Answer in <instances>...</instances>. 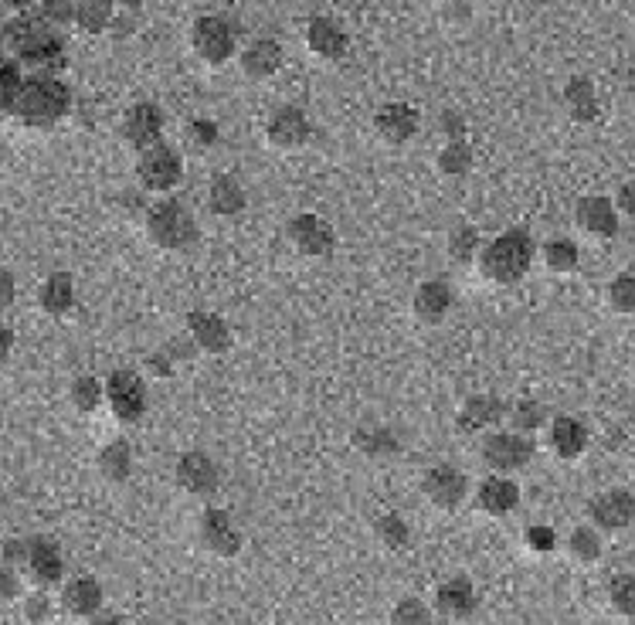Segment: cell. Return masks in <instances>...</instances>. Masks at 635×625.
Instances as JSON below:
<instances>
[{
	"label": "cell",
	"instance_id": "30bf717a",
	"mask_svg": "<svg viewBox=\"0 0 635 625\" xmlns=\"http://www.w3.org/2000/svg\"><path fill=\"white\" fill-rule=\"evenodd\" d=\"M619 221L622 214L615 208V198H605V194H591V198H581L574 204V225L595 242H608V238L619 235Z\"/></svg>",
	"mask_w": 635,
	"mask_h": 625
},
{
	"label": "cell",
	"instance_id": "8992f818",
	"mask_svg": "<svg viewBox=\"0 0 635 625\" xmlns=\"http://www.w3.org/2000/svg\"><path fill=\"white\" fill-rule=\"evenodd\" d=\"M136 181H140V187L147 194L167 198V194L184 181V157H180V150L167 140L140 150L136 153Z\"/></svg>",
	"mask_w": 635,
	"mask_h": 625
},
{
	"label": "cell",
	"instance_id": "7c38bea8",
	"mask_svg": "<svg viewBox=\"0 0 635 625\" xmlns=\"http://www.w3.org/2000/svg\"><path fill=\"white\" fill-rule=\"evenodd\" d=\"M422 493L432 500V507L439 510H459L462 503H466L469 496V476L462 473L459 466H449V462H442V466H432L422 479Z\"/></svg>",
	"mask_w": 635,
	"mask_h": 625
},
{
	"label": "cell",
	"instance_id": "e0dca14e",
	"mask_svg": "<svg viewBox=\"0 0 635 625\" xmlns=\"http://www.w3.org/2000/svg\"><path fill=\"white\" fill-rule=\"evenodd\" d=\"M201 541L208 551H214L218 558H235L242 551V530L235 527L228 510L221 507H208L201 513Z\"/></svg>",
	"mask_w": 635,
	"mask_h": 625
},
{
	"label": "cell",
	"instance_id": "6da1fadb",
	"mask_svg": "<svg viewBox=\"0 0 635 625\" xmlns=\"http://www.w3.org/2000/svg\"><path fill=\"white\" fill-rule=\"evenodd\" d=\"M0 41H4L7 62L21 68L24 75H62L68 65L62 24L38 11L14 14L11 21L0 24Z\"/></svg>",
	"mask_w": 635,
	"mask_h": 625
},
{
	"label": "cell",
	"instance_id": "816d5d0a",
	"mask_svg": "<svg viewBox=\"0 0 635 625\" xmlns=\"http://www.w3.org/2000/svg\"><path fill=\"white\" fill-rule=\"evenodd\" d=\"M14 296H17L14 276H11V272H7V269H0V313H4V310H11Z\"/></svg>",
	"mask_w": 635,
	"mask_h": 625
},
{
	"label": "cell",
	"instance_id": "c3c4849f",
	"mask_svg": "<svg viewBox=\"0 0 635 625\" xmlns=\"http://www.w3.org/2000/svg\"><path fill=\"white\" fill-rule=\"evenodd\" d=\"M17 595H21V575L17 568L0 561V602H14Z\"/></svg>",
	"mask_w": 635,
	"mask_h": 625
},
{
	"label": "cell",
	"instance_id": "11a10c76",
	"mask_svg": "<svg viewBox=\"0 0 635 625\" xmlns=\"http://www.w3.org/2000/svg\"><path fill=\"white\" fill-rule=\"evenodd\" d=\"M89 625H126V622H123V615L113 612V609H99V612L89 619Z\"/></svg>",
	"mask_w": 635,
	"mask_h": 625
},
{
	"label": "cell",
	"instance_id": "83f0119b",
	"mask_svg": "<svg viewBox=\"0 0 635 625\" xmlns=\"http://www.w3.org/2000/svg\"><path fill=\"white\" fill-rule=\"evenodd\" d=\"M248 204V194L235 174H214L208 181V208L218 218H235Z\"/></svg>",
	"mask_w": 635,
	"mask_h": 625
},
{
	"label": "cell",
	"instance_id": "74e56055",
	"mask_svg": "<svg viewBox=\"0 0 635 625\" xmlns=\"http://www.w3.org/2000/svg\"><path fill=\"white\" fill-rule=\"evenodd\" d=\"M479 248H483V238H479V231L473 225H456V228L449 231V255L459 265L476 262Z\"/></svg>",
	"mask_w": 635,
	"mask_h": 625
},
{
	"label": "cell",
	"instance_id": "44dd1931",
	"mask_svg": "<svg viewBox=\"0 0 635 625\" xmlns=\"http://www.w3.org/2000/svg\"><path fill=\"white\" fill-rule=\"evenodd\" d=\"M479 605L476 585L466 575L445 578L439 588H435V612L442 615L445 622L449 619H469Z\"/></svg>",
	"mask_w": 635,
	"mask_h": 625
},
{
	"label": "cell",
	"instance_id": "ba28073f",
	"mask_svg": "<svg viewBox=\"0 0 635 625\" xmlns=\"http://www.w3.org/2000/svg\"><path fill=\"white\" fill-rule=\"evenodd\" d=\"M106 405H109V412L116 415V422H123V425L143 422V415H147V408H150L147 381H143L136 371H130V367H116V371L106 378Z\"/></svg>",
	"mask_w": 635,
	"mask_h": 625
},
{
	"label": "cell",
	"instance_id": "603a6c76",
	"mask_svg": "<svg viewBox=\"0 0 635 625\" xmlns=\"http://www.w3.org/2000/svg\"><path fill=\"white\" fill-rule=\"evenodd\" d=\"M282 58L286 55H282V45L276 38H252L238 51V65H242V72L255 82L272 79L282 68Z\"/></svg>",
	"mask_w": 635,
	"mask_h": 625
},
{
	"label": "cell",
	"instance_id": "ab89813d",
	"mask_svg": "<svg viewBox=\"0 0 635 625\" xmlns=\"http://www.w3.org/2000/svg\"><path fill=\"white\" fill-rule=\"evenodd\" d=\"M608 598H612L615 612H619L622 619H629L635 625V571L615 575L612 585H608Z\"/></svg>",
	"mask_w": 635,
	"mask_h": 625
},
{
	"label": "cell",
	"instance_id": "9c48e42d",
	"mask_svg": "<svg viewBox=\"0 0 635 625\" xmlns=\"http://www.w3.org/2000/svg\"><path fill=\"white\" fill-rule=\"evenodd\" d=\"M286 238L306 259H330L333 248H337V231H333V225L323 214H313V211L293 214L286 225Z\"/></svg>",
	"mask_w": 635,
	"mask_h": 625
},
{
	"label": "cell",
	"instance_id": "4dcf8cb0",
	"mask_svg": "<svg viewBox=\"0 0 635 625\" xmlns=\"http://www.w3.org/2000/svg\"><path fill=\"white\" fill-rule=\"evenodd\" d=\"M540 262L547 265V269L554 272V276H568V272L578 269V262H581V248L574 238H564V235H557V238H547L544 245H540Z\"/></svg>",
	"mask_w": 635,
	"mask_h": 625
},
{
	"label": "cell",
	"instance_id": "8d00e7d4",
	"mask_svg": "<svg viewBox=\"0 0 635 625\" xmlns=\"http://www.w3.org/2000/svg\"><path fill=\"white\" fill-rule=\"evenodd\" d=\"M469 167H473V150H469L466 140H445V147L439 150V170L445 177H466Z\"/></svg>",
	"mask_w": 635,
	"mask_h": 625
},
{
	"label": "cell",
	"instance_id": "f546056e",
	"mask_svg": "<svg viewBox=\"0 0 635 625\" xmlns=\"http://www.w3.org/2000/svg\"><path fill=\"white\" fill-rule=\"evenodd\" d=\"M38 303L48 316H65L75 306V279L68 272H51L38 289Z\"/></svg>",
	"mask_w": 635,
	"mask_h": 625
},
{
	"label": "cell",
	"instance_id": "3957f363",
	"mask_svg": "<svg viewBox=\"0 0 635 625\" xmlns=\"http://www.w3.org/2000/svg\"><path fill=\"white\" fill-rule=\"evenodd\" d=\"M72 109V89L58 79V75H24L11 113L21 126L34 130H48V126L62 123Z\"/></svg>",
	"mask_w": 635,
	"mask_h": 625
},
{
	"label": "cell",
	"instance_id": "681fc988",
	"mask_svg": "<svg viewBox=\"0 0 635 625\" xmlns=\"http://www.w3.org/2000/svg\"><path fill=\"white\" fill-rule=\"evenodd\" d=\"M442 133L445 140H466V123L459 113H442Z\"/></svg>",
	"mask_w": 635,
	"mask_h": 625
},
{
	"label": "cell",
	"instance_id": "1f68e13d",
	"mask_svg": "<svg viewBox=\"0 0 635 625\" xmlns=\"http://www.w3.org/2000/svg\"><path fill=\"white\" fill-rule=\"evenodd\" d=\"M564 106H568V113L574 123H595L598 119V96H595V85L588 79H571L564 85Z\"/></svg>",
	"mask_w": 635,
	"mask_h": 625
},
{
	"label": "cell",
	"instance_id": "d6986e66",
	"mask_svg": "<svg viewBox=\"0 0 635 625\" xmlns=\"http://www.w3.org/2000/svg\"><path fill=\"white\" fill-rule=\"evenodd\" d=\"M452 306H456V293H452V286L445 279L422 282L415 289V299H411V310H415L418 323H425V327H439L445 316L452 313Z\"/></svg>",
	"mask_w": 635,
	"mask_h": 625
},
{
	"label": "cell",
	"instance_id": "7bdbcfd3",
	"mask_svg": "<svg viewBox=\"0 0 635 625\" xmlns=\"http://www.w3.org/2000/svg\"><path fill=\"white\" fill-rule=\"evenodd\" d=\"M21 82H24L21 68H17V65H0V113H11Z\"/></svg>",
	"mask_w": 635,
	"mask_h": 625
},
{
	"label": "cell",
	"instance_id": "5bb4252c",
	"mask_svg": "<svg viewBox=\"0 0 635 625\" xmlns=\"http://www.w3.org/2000/svg\"><path fill=\"white\" fill-rule=\"evenodd\" d=\"M163 126H167V119H163V109L157 102H133L123 116L126 147H133L136 153L153 147V143L163 140Z\"/></svg>",
	"mask_w": 635,
	"mask_h": 625
},
{
	"label": "cell",
	"instance_id": "7dc6e473",
	"mask_svg": "<svg viewBox=\"0 0 635 625\" xmlns=\"http://www.w3.org/2000/svg\"><path fill=\"white\" fill-rule=\"evenodd\" d=\"M527 547L534 554H551L557 547V534L551 527H530L527 530Z\"/></svg>",
	"mask_w": 635,
	"mask_h": 625
},
{
	"label": "cell",
	"instance_id": "ffe728a7",
	"mask_svg": "<svg viewBox=\"0 0 635 625\" xmlns=\"http://www.w3.org/2000/svg\"><path fill=\"white\" fill-rule=\"evenodd\" d=\"M187 337L194 340V347L201 354H228L231 347L228 320L208 310H191V316H187Z\"/></svg>",
	"mask_w": 635,
	"mask_h": 625
},
{
	"label": "cell",
	"instance_id": "f5cc1de1",
	"mask_svg": "<svg viewBox=\"0 0 635 625\" xmlns=\"http://www.w3.org/2000/svg\"><path fill=\"white\" fill-rule=\"evenodd\" d=\"M191 133H194L197 143H204V147H208V143H214V136H218V130H214L208 119H191Z\"/></svg>",
	"mask_w": 635,
	"mask_h": 625
},
{
	"label": "cell",
	"instance_id": "f907efd6",
	"mask_svg": "<svg viewBox=\"0 0 635 625\" xmlns=\"http://www.w3.org/2000/svg\"><path fill=\"white\" fill-rule=\"evenodd\" d=\"M615 208H619V214H635V177L619 187V194H615Z\"/></svg>",
	"mask_w": 635,
	"mask_h": 625
},
{
	"label": "cell",
	"instance_id": "ee69618b",
	"mask_svg": "<svg viewBox=\"0 0 635 625\" xmlns=\"http://www.w3.org/2000/svg\"><path fill=\"white\" fill-rule=\"evenodd\" d=\"M51 615H55V602H51V595L45 592V588H38L34 595L24 598V619H28L31 625H45Z\"/></svg>",
	"mask_w": 635,
	"mask_h": 625
},
{
	"label": "cell",
	"instance_id": "b9f144b4",
	"mask_svg": "<svg viewBox=\"0 0 635 625\" xmlns=\"http://www.w3.org/2000/svg\"><path fill=\"white\" fill-rule=\"evenodd\" d=\"M391 625H435V615L422 598L408 595L391 609Z\"/></svg>",
	"mask_w": 635,
	"mask_h": 625
},
{
	"label": "cell",
	"instance_id": "d6a6232c",
	"mask_svg": "<svg viewBox=\"0 0 635 625\" xmlns=\"http://www.w3.org/2000/svg\"><path fill=\"white\" fill-rule=\"evenodd\" d=\"M99 473L109 479V483H126L133 473V445L116 439L109 445H102L99 452Z\"/></svg>",
	"mask_w": 635,
	"mask_h": 625
},
{
	"label": "cell",
	"instance_id": "ac0fdd59",
	"mask_svg": "<svg viewBox=\"0 0 635 625\" xmlns=\"http://www.w3.org/2000/svg\"><path fill=\"white\" fill-rule=\"evenodd\" d=\"M374 130L381 133V140L394 143V147H405L408 140H415L422 130V116L408 102H384L374 116Z\"/></svg>",
	"mask_w": 635,
	"mask_h": 625
},
{
	"label": "cell",
	"instance_id": "f6af8a7d",
	"mask_svg": "<svg viewBox=\"0 0 635 625\" xmlns=\"http://www.w3.org/2000/svg\"><path fill=\"white\" fill-rule=\"evenodd\" d=\"M28 554H31V537H7L0 544V561L11 564V568H28Z\"/></svg>",
	"mask_w": 635,
	"mask_h": 625
},
{
	"label": "cell",
	"instance_id": "db71d44e",
	"mask_svg": "<svg viewBox=\"0 0 635 625\" xmlns=\"http://www.w3.org/2000/svg\"><path fill=\"white\" fill-rule=\"evenodd\" d=\"M11 350H14V330L7 327L4 320H0V364H4L7 357H11Z\"/></svg>",
	"mask_w": 635,
	"mask_h": 625
},
{
	"label": "cell",
	"instance_id": "4fadbf2b",
	"mask_svg": "<svg viewBox=\"0 0 635 625\" xmlns=\"http://www.w3.org/2000/svg\"><path fill=\"white\" fill-rule=\"evenodd\" d=\"M310 136H313V123L299 106H279L276 113L269 116V123H265V140L282 153L306 147Z\"/></svg>",
	"mask_w": 635,
	"mask_h": 625
},
{
	"label": "cell",
	"instance_id": "cb8c5ba5",
	"mask_svg": "<svg viewBox=\"0 0 635 625\" xmlns=\"http://www.w3.org/2000/svg\"><path fill=\"white\" fill-rule=\"evenodd\" d=\"M476 507L483 513H489V517H506V513H513L520 507L517 479H510L503 473L486 476L483 483H479V490H476Z\"/></svg>",
	"mask_w": 635,
	"mask_h": 625
},
{
	"label": "cell",
	"instance_id": "7402d4cb",
	"mask_svg": "<svg viewBox=\"0 0 635 625\" xmlns=\"http://www.w3.org/2000/svg\"><path fill=\"white\" fill-rule=\"evenodd\" d=\"M31 581L38 588H51V585H62L65 578V558L58 551V544L51 537H31V554H28V568Z\"/></svg>",
	"mask_w": 635,
	"mask_h": 625
},
{
	"label": "cell",
	"instance_id": "9a60e30c",
	"mask_svg": "<svg viewBox=\"0 0 635 625\" xmlns=\"http://www.w3.org/2000/svg\"><path fill=\"white\" fill-rule=\"evenodd\" d=\"M588 517H591V527L619 534V530H625L635 520V496L629 490H605L591 496Z\"/></svg>",
	"mask_w": 635,
	"mask_h": 625
},
{
	"label": "cell",
	"instance_id": "f1b7e54d",
	"mask_svg": "<svg viewBox=\"0 0 635 625\" xmlns=\"http://www.w3.org/2000/svg\"><path fill=\"white\" fill-rule=\"evenodd\" d=\"M62 609L75 619H92L102 609V585L96 578L82 575L62 585Z\"/></svg>",
	"mask_w": 635,
	"mask_h": 625
},
{
	"label": "cell",
	"instance_id": "e575fe53",
	"mask_svg": "<svg viewBox=\"0 0 635 625\" xmlns=\"http://www.w3.org/2000/svg\"><path fill=\"white\" fill-rule=\"evenodd\" d=\"M68 398H72V405L79 408V412H96V408L106 401V381L92 378V374H79V378L72 381V388H68Z\"/></svg>",
	"mask_w": 635,
	"mask_h": 625
},
{
	"label": "cell",
	"instance_id": "f35d334b",
	"mask_svg": "<svg viewBox=\"0 0 635 625\" xmlns=\"http://www.w3.org/2000/svg\"><path fill=\"white\" fill-rule=\"evenodd\" d=\"M374 530H377V537H381V544L391 547V551H405L411 544V527L405 517H398V513H381Z\"/></svg>",
	"mask_w": 635,
	"mask_h": 625
},
{
	"label": "cell",
	"instance_id": "7a4b0ae2",
	"mask_svg": "<svg viewBox=\"0 0 635 625\" xmlns=\"http://www.w3.org/2000/svg\"><path fill=\"white\" fill-rule=\"evenodd\" d=\"M537 252L540 248L527 228H506L479 248L476 269L493 286H517V282L530 276Z\"/></svg>",
	"mask_w": 635,
	"mask_h": 625
},
{
	"label": "cell",
	"instance_id": "52a82bcc",
	"mask_svg": "<svg viewBox=\"0 0 635 625\" xmlns=\"http://www.w3.org/2000/svg\"><path fill=\"white\" fill-rule=\"evenodd\" d=\"M534 452H537L534 435L513 432V428H493V432L483 435V445H479V456H483V462L489 466V473H503V476L530 466Z\"/></svg>",
	"mask_w": 635,
	"mask_h": 625
},
{
	"label": "cell",
	"instance_id": "484cf974",
	"mask_svg": "<svg viewBox=\"0 0 635 625\" xmlns=\"http://www.w3.org/2000/svg\"><path fill=\"white\" fill-rule=\"evenodd\" d=\"M347 45H350L347 31H343L333 17L326 14L310 17V24H306V48H310L313 55L326 58V62H337V58H343Z\"/></svg>",
	"mask_w": 635,
	"mask_h": 625
},
{
	"label": "cell",
	"instance_id": "d4e9b609",
	"mask_svg": "<svg viewBox=\"0 0 635 625\" xmlns=\"http://www.w3.org/2000/svg\"><path fill=\"white\" fill-rule=\"evenodd\" d=\"M547 442H551L554 456L571 462L578 456H585L588 449V425L581 422V418L574 415H557L551 418V425H547Z\"/></svg>",
	"mask_w": 635,
	"mask_h": 625
},
{
	"label": "cell",
	"instance_id": "60d3db41",
	"mask_svg": "<svg viewBox=\"0 0 635 625\" xmlns=\"http://www.w3.org/2000/svg\"><path fill=\"white\" fill-rule=\"evenodd\" d=\"M608 306L622 316L635 313V276L632 272H619V276L608 282Z\"/></svg>",
	"mask_w": 635,
	"mask_h": 625
},
{
	"label": "cell",
	"instance_id": "2e32d148",
	"mask_svg": "<svg viewBox=\"0 0 635 625\" xmlns=\"http://www.w3.org/2000/svg\"><path fill=\"white\" fill-rule=\"evenodd\" d=\"M177 486L191 496H211L221 486V469L208 452L191 449L177 459Z\"/></svg>",
	"mask_w": 635,
	"mask_h": 625
},
{
	"label": "cell",
	"instance_id": "9f6ffc18",
	"mask_svg": "<svg viewBox=\"0 0 635 625\" xmlns=\"http://www.w3.org/2000/svg\"><path fill=\"white\" fill-rule=\"evenodd\" d=\"M435 625H449V622H435Z\"/></svg>",
	"mask_w": 635,
	"mask_h": 625
},
{
	"label": "cell",
	"instance_id": "4316f807",
	"mask_svg": "<svg viewBox=\"0 0 635 625\" xmlns=\"http://www.w3.org/2000/svg\"><path fill=\"white\" fill-rule=\"evenodd\" d=\"M116 21V0H65L62 24H75V28L99 34L113 28Z\"/></svg>",
	"mask_w": 635,
	"mask_h": 625
},
{
	"label": "cell",
	"instance_id": "836d02e7",
	"mask_svg": "<svg viewBox=\"0 0 635 625\" xmlns=\"http://www.w3.org/2000/svg\"><path fill=\"white\" fill-rule=\"evenodd\" d=\"M506 422H510L513 432H523V435H537L544 425H551V415H547V408L540 405L534 398H520L510 405V415H506Z\"/></svg>",
	"mask_w": 635,
	"mask_h": 625
},
{
	"label": "cell",
	"instance_id": "5b68a950",
	"mask_svg": "<svg viewBox=\"0 0 635 625\" xmlns=\"http://www.w3.org/2000/svg\"><path fill=\"white\" fill-rule=\"evenodd\" d=\"M242 28L228 14H201L191 28V45L204 65H228L242 51Z\"/></svg>",
	"mask_w": 635,
	"mask_h": 625
},
{
	"label": "cell",
	"instance_id": "277c9868",
	"mask_svg": "<svg viewBox=\"0 0 635 625\" xmlns=\"http://www.w3.org/2000/svg\"><path fill=\"white\" fill-rule=\"evenodd\" d=\"M143 225H147V238L157 248H167V252H184L197 242V218L191 208H184L174 198H160L147 204L143 211Z\"/></svg>",
	"mask_w": 635,
	"mask_h": 625
},
{
	"label": "cell",
	"instance_id": "8fae6325",
	"mask_svg": "<svg viewBox=\"0 0 635 625\" xmlns=\"http://www.w3.org/2000/svg\"><path fill=\"white\" fill-rule=\"evenodd\" d=\"M506 415H510V405L493 395V391H483V395H469L462 401L459 408V418H456V428L462 435H479V432H493V428H500L506 422Z\"/></svg>",
	"mask_w": 635,
	"mask_h": 625
},
{
	"label": "cell",
	"instance_id": "d590c367",
	"mask_svg": "<svg viewBox=\"0 0 635 625\" xmlns=\"http://www.w3.org/2000/svg\"><path fill=\"white\" fill-rule=\"evenodd\" d=\"M568 554L581 564H595L602 558V537H598V527H588V524L574 527L568 537Z\"/></svg>",
	"mask_w": 635,
	"mask_h": 625
},
{
	"label": "cell",
	"instance_id": "bcb514c9",
	"mask_svg": "<svg viewBox=\"0 0 635 625\" xmlns=\"http://www.w3.org/2000/svg\"><path fill=\"white\" fill-rule=\"evenodd\" d=\"M357 445H360V452H367V456H381V452H401L398 442L391 439V432H374V435L357 432Z\"/></svg>",
	"mask_w": 635,
	"mask_h": 625
}]
</instances>
